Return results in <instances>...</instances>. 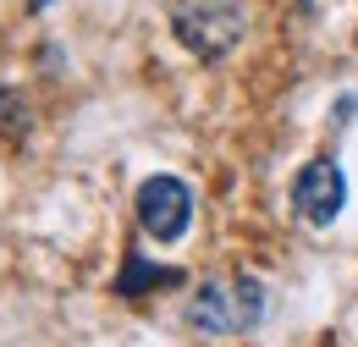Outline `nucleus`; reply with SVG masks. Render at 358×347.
<instances>
[{
  "instance_id": "f03ea898",
  "label": "nucleus",
  "mask_w": 358,
  "mask_h": 347,
  "mask_svg": "<svg viewBox=\"0 0 358 347\" xmlns=\"http://www.w3.org/2000/svg\"><path fill=\"white\" fill-rule=\"evenodd\" d=\"M187 220H193L187 182H177V176H149V182L138 187V226H143L155 243H177L182 232H187Z\"/></svg>"
},
{
  "instance_id": "20e7f679",
  "label": "nucleus",
  "mask_w": 358,
  "mask_h": 347,
  "mask_svg": "<svg viewBox=\"0 0 358 347\" xmlns=\"http://www.w3.org/2000/svg\"><path fill=\"white\" fill-rule=\"evenodd\" d=\"M259 314H265V287H259L254 276H243V281L231 287V320H237V325H259Z\"/></svg>"
},
{
  "instance_id": "423d86ee",
  "label": "nucleus",
  "mask_w": 358,
  "mask_h": 347,
  "mask_svg": "<svg viewBox=\"0 0 358 347\" xmlns=\"http://www.w3.org/2000/svg\"><path fill=\"white\" fill-rule=\"evenodd\" d=\"M28 6H34V11H45V6H50V0H28Z\"/></svg>"
},
{
  "instance_id": "7ed1b4c3",
  "label": "nucleus",
  "mask_w": 358,
  "mask_h": 347,
  "mask_svg": "<svg viewBox=\"0 0 358 347\" xmlns=\"http://www.w3.org/2000/svg\"><path fill=\"white\" fill-rule=\"evenodd\" d=\"M292 204L309 226H331L348 204V176L336 171V160H309L292 182Z\"/></svg>"
},
{
  "instance_id": "f257e3e1",
  "label": "nucleus",
  "mask_w": 358,
  "mask_h": 347,
  "mask_svg": "<svg viewBox=\"0 0 358 347\" xmlns=\"http://www.w3.org/2000/svg\"><path fill=\"white\" fill-rule=\"evenodd\" d=\"M243 0H177L171 6V28L177 39L199 55V61H215L231 44L243 39Z\"/></svg>"
},
{
  "instance_id": "39448f33",
  "label": "nucleus",
  "mask_w": 358,
  "mask_h": 347,
  "mask_svg": "<svg viewBox=\"0 0 358 347\" xmlns=\"http://www.w3.org/2000/svg\"><path fill=\"white\" fill-rule=\"evenodd\" d=\"M143 281H182V270H155L143 254H127V276L116 281V292H122V298H138Z\"/></svg>"
}]
</instances>
